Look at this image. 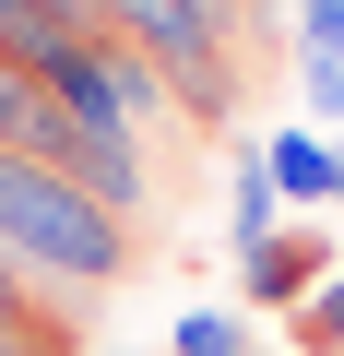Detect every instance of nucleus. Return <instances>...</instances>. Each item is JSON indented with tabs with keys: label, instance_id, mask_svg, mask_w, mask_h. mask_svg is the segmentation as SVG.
I'll return each instance as SVG.
<instances>
[{
	"label": "nucleus",
	"instance_id": "nucleus-1",
	"mask_svg": "<svg viewBox=\"0 0 344 356\" xmlns=\"http://www.w3.org/2000/svg\"><path fill=\"white\" fill-rule=\"evenodd\" d=\"M0 261L36 273L48 297H107V285L131 273V226H119L107 202H83L72 178L0 154Z\"/></svg>",
	"mask_w": 344,
	"mask_h": 356
},
{
	"label": "nucleus",
	"instance_id": "nucleus-2",
	"mask_svg": "<svg viewBox=\"0 0 344 356\" xmlns=\"http://www.w3.org/2000/svg\"><path fill=\"white\" fill-rule=\"evenodd\" d=\"M107 36L154 60L190 131L238 119V0H107Z\"/></svg>",
	"mask_w": 344,
	"mask_h": 356
},
{
	"label": "nucleus",
	"instance_id": "nucleus-3",
	"mask_svg": "<svg viewBox=\"0 0 344 356\" xmlns=\"http://www.w3.org/2000/svg\"><path fill=\"white\" fill-rule=\"evenodd\" d=\"M24 166H48V178H72L83 202H107L119 226L154 202V166H142V143H119V131H83L72 107H48L36 131H24Z\"/></svg>",
	"mask_w": 344,
	"mask_h": 356
},
{
	"label": "nucleus",
	"instance_id": "nucleus-4",
	"mask_svg": "<svg viewBox=\"0 0 344 356\" xmlns=\"http://www.w3.org/2000/svg\"><path fill=\"white\" fill-rule=\"evenodd\" d=\"M332 273H344V250H332L320 226H285V238L238 250V285H249V309H285V321H297V309H309Z\"/></svg>",
	"mask_w": 344,
	"mask_h": 356
},
{
	"label": "nucleus",
	"instance_id": "nucleus-5",
	"mask_svg": "<svg viewBox=\"0 0 344 356\" xmlns=\"http://www.w3.org/2000/svg\"><path fill=\"white\" fill-rule=\"evenodd\" d=\"M261 166H273V191H285L297 214H320V202L344 191V154H332L309 119H297V131H273V143H261Z\"/></svg>",
	"mask_w": 344,
	"mask_h": 356
},
{
	"label": "nucleus",
	"instance_id": "nucleus-6",
	"mask_svg": "<svg viewBox=\"0 0 344 356\" xmlns=\"http://www.w3.org/2000/svg\"><path fill=\"white\" fill-rule=\"evenodd\" d=\"M226 214H238V250L285 238V191H273V166H261V143L238 154V191H226Z\"/></svg>",
	"mask_w": 344,
	"mask_h": 356
},
{
	"label": "nucleus",
	"instance_id": "nucleus-7",
	"mask_svg": "<svg viewBox=\"0 0 344 356\" xmlns=\"http://www.w3.org/2000/svg\"><path fill=\"white\" fill-rule=\"evenodd\" d=\"M36 119H48V83L0 48V154H24V131H36Z\"/></svg>",
	"mask_w": 344,
	"mask_h": 356
},
{
	"label": "nucleus",
	"instance_id": "nucleus-8",
	"mask_svg": "<svg viewBox=\"0 0 344 356\" xmlns=\"http://www.w3.org/2000/svg\"><path fill=\"white\" fill-rule=\"evenodd\" d=\"M166 356H249V321L238 309H190L179 332H166Z\"/></svg>",
	"mask_w": 344,
	"mask_h": 356
},
{
	"label": "nucleus",
	"instance_id": "nucleus-9",
	"mask_svg": "<svg viewBox=\"0 0 344 356\" xmlns=\"http://www.w3.org/2000/svg\"><path fill=\"white\" fill-rule=\"evenodd\" d=\"M297 107H309V131L344 119V60H332V48H297Z\"/></svg>",
	"mask_w": 344,
	"mask_h": 356
},
{
	"label": "nucleus",
	"instance_id": "nucleus-10",
	"mask_svg": "<svg viewBox=\"0 0 344 356\" xmlns=\"http://www.w3.org/2000/svg\"><path fill=\"white\" fill-rule=\"evenodd\" d=\"M285 332H297V356H344V273H332V285H320Z\"/></svg>",
	"mask_w": 344,
	"mask_h": 356
},
{
	"label": "nucleus",
	"instance_id": "nucleus-11",
	"mask_svg": "<svg viewBox=\"0 0 344 356\" xmlns=\"http://www.w3.org/2000/svg\"><path fill=\"white\" fill-rule=\"evenodd\" d=\"M297 48H332L344 60V0H297Z\"/></svg>",
	"mask_w": 344,
	"mask_h": 356
},
{
	"label": "nucleus",
	"instance_id": "nucleus-12",
	"mask_svg": "<svg viewBox=\"0 0 344 356\" xmlns=\"http://www.w3.org/2000/svg\"><path fill=\"white\" fill-rule=\"evenodd\" d=\"M0 356H24V344H13V332H0Z\"/></svg>",
	"mask_w": 344,
	"mask_h": 356
},
{
	"label": "nucleus",
	"instance_id": "nucleus-13",
	"mask_svg": "<svg viewBox=\"0 0 344 356\" xmlns=\"http://www.w3.org/2000/svg\"><path fill=\"white\" fill-rule=\"evenodd\" d=\"M249 356H273V344H249Z\"/></svg>",
	"mask_w": 344,
	"mask_h": 356
},
{
	"label": "nucleus",
	"instance_id": "nucleus-14",
	"mask_svg": "<svg viewBox=\"0 0 344 356\" xmlns=\"http://www.w3.org/2000/svg\"><path fill=\"white\" fill-rule=\"evenodd\" d=\"M332 154H344V143H332Z\"/></svg>",
	"mask_w": 344,
	"mask_h": 356
}]
</instances>
